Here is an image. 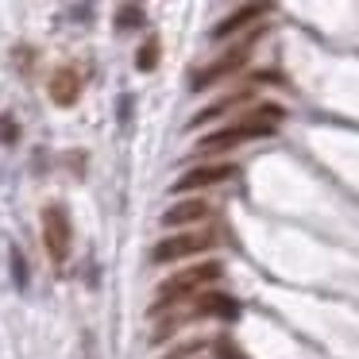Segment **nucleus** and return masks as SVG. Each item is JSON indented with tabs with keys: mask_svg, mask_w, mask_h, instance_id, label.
Returning a JSON list of instances; mask_svg holds the SVG:
<instances>
[{
	"mask_svg": "<svg viewBox=\"0 0 359 359\" xmlns=\"http://www.w3.org/2000/svg\"><path fill=\"white\" fill-rule=\"evenodd\" d=\"M220 274H224V266H220L217 259H209V263H197V266H186V271L170 274V278H166L163 286L155 290V305H151V313H163V309H170V305L186 302V297H197L205 286L220 282Z\"/></svg>",
	"mask_w": 359,
	"mask_h": 359,
	"instance_id": "nucleus-1",
	"label": "nucleus"
},
{
	"mask_svg": "<svg viewBox=\"0 0 359 359\" xmlns=\"http://www.w3.org/2000/svg\"><path fill=\"white\" fill-rule=\"evenodd\" d=\"M271 132H274L271 120H263L259 112H248V116H240L236 124H228V128H220V132L205 135V140L197 143V155H217V151H232V147H240V143L266 140Z\"/></svg>",
	"mask_w": 359,
	"mask_h": 359,
	"instance_id": "nucleus-2",
	"label": "nucleus"
},
{
	"mask_svg": "<svg viewBox=\"0 0 359 359\" xmlns=\"http://www.w3.org/2000/svg\"><path fill=\"white\" fill-rule=\"evenodd\" d=\"M70 243H74V224L70 212L62 205H47L43 209V248L55 263H66L70 259Z\"/></svg>",
	"mask_w": 359,
	"mask_h": 359,
	"instance_id": "nucleus-3",
	"label": "nucleus"
},
{
	"mask_svg": "<svg viewBox=\"0 0 359 359\" xmlns=\"http://www.w3.org/2000/svg\"><path fill=\"white\" fill-rule=\"evenodd\" d=\"M217 243V232H182V236H166L151 248V263H178V259H189V255H201Z\"/></svg>",
	"mask_w": 359,
	"mask_h": 359,
	"instance_id": "nucleus-4",
	"label": "nucleus"
},
{
	"mask_svg": "<svg viewBox=\"0 0 359 359\" xmlns=\"http://www.w3.org/2000/svg\"><path fill=\"white\" fill-rule=\"evenodd\" d=\"M248 55H251V50L240 43V47H232L228 55L212 58L209 66H201V70H194V78H189V89H197V93H201V89L217 86V81H224V78H232V74L240 70L243 62H248Z\"/></svg>",
	"mask_w": 359,
	"mask_h": 359,
	"instance_id": "nucleus-5",
	"label": "nucleus"
},
{
	"mask_svg": "<svg viewBox=\"0 0 359 359\" xmlns=\"http://www.w3.org/2000/svg\"><path fill=\"white\" fill-rule=\"evenodd\" d=\"M236 174V166L228 163H205V166H194L186 170L178 182H174V194H189V189H209V186H220Z\"/></svg>",
	"mask_w": 359,
	"mask_h": 359,
	"instance_id": "nucleus-6",
	"label": "nucleus"
},
{
	"mask_svg": "<svg viewBox=\"0 0 359 359\" xmlns=\"http://www.w3.org/2000/svg\"><path fill=\"white\" fill-rule=\"evenodd\" d=\"M47 93H50V101H55V104L70 109V104L81 97V78H78V70H70V66L55 70V74H50V81H47Z\"/></svg>",
	"mask_w": 359,
	"mask_h": 359,
	"instance_id": "nucleus-7",
	"label": "nucleus"
},
{
	"mask_svg": "<svg viewBox=\"0 0 359 359\" xmlns=\"http://www.w3.org/2000/svg\"><path fill=\"white\" fill-rule=\"evenodd\" d=\"M189 317H224V320H232V317H240V302L228 297V294H197Z\"/></svg>",
	"mask_w": 359,
	"mask_h": 359,
	"instance_id": "nucleus-8",
	"label": "nucleus"
},
{
	"mask_svg": "<svg viewBox=\"0 0 359 359\" xmlns=\"http://www.w3.org/2000/svg\"><path fill=\"white\" fill-rule=\"evenodd\" d=\"M209 217V201L205 197H189V201H178L163 212V224L166 228H182V224H197V220Z\"/></svg>",
	"mask_w": 359,
	"mask_h": 359,
	"instance_id": "nucleus-9",
	"label": "nucleus"
},
{
	"mask_svg": "<svg viewBox=\"0 0 359 359\" xmlns=\"http://www.w3.org/2000/svg\"><path fill=\"white\" fill-rule=\"evenodd\" d=\"M259 16H266V4H243V8H236L224 24L212 27V39H228V35L243 32V27H248L251 20H259Z\"/></svg>",
	"mask_w": 359,
	"mask_h": 359,
	"instance_id": "nucleus-10",
	"label": "nucleus"
},
{
	"mask_svg": "<svg viewBox=\"0 0 359 359\" xmlns=\"http://www.w3.org/2000/svg\"><path fill=\"white\" fill-rule=\"evenodd\" d=\"M248 97H224V101H217V104H209V109H201L194 120H189V128H201V124H209V120H217V116H224L228 109H236V104H243Z\"/></svg>",
	"mask_w": 359,
	"mask_h": 359,
	"instance_id": "nucleus-11",
	"label": "nucleus"
},
{
	"mask_svg": "<svg viewBox=\"0 0 359 359\" xmlns=\"http://www.w3.org/2000/svg\"><path fill=\"white\" fill-rule=\"evenodd\" d=\"M8 263H12V282H16V290H27V282H32V274H27V259L20 248L8 251Z\"/></svg>",
	"mask_w": 359,
	"mask_h": 359,
	"instance_id": "nucleus-12",
	"label": "nucleus"
},
{
	"mask_svg": "<svg viewBox=\"0 0 359 359\" xmlns=\"http://www.w3.org/2000/svg\"><path fill=\"white\" fill-rule=\"evenodd\" d=\"M155 66H158V39H147L140 47V55H135V70L147 74V70H155Z\"/></svg>",
	"mask_w": 359,
	"mask_h": 359,
	"instance_id": "nucleus-13",
	"label": "nucleus"
},
{
	"mask_svg": "<svg viewBox=\"0 0 359 359\" xmlns=\"http://www.w3.org/2000/svg\"><path fill=\"white\" fill-rule=\"evenodd\" d=\"M143 20H147V12H143L140 4H120L116 8V24L120 27H140Z\"/></svg>",
	"mask_w": 359,
	"mask_h": 359,
	"instance_id": "nucleus-14",
	"label": "nucleus"
},
{
	"mask_svg": "<svg viewBox=\"0 0 359 359\" xmlns=\"http://www.w3.org/2000/svg\"><path fill=\"white\" fill-rule=\"evenodd\" d=\"M16 140H20V124L4 112V116H0V143H16Z\"/></svg>",
	"mask_w": 359,
	"mask_h": 359,
	"instance_id": "nucleus-15",
	"label": "nucleus"
},
{
	"mask_svg": "<svg viewBox=\"0 0 359 359\" xmlns=\"http://www.w3.org/2000/svg\"><path fill=\"white\" fill-rule=\"evenodd\" d=\"M132 104H135L132 97H120V124L124 128H128V120H132Z\"/></svg>",
	"mask_w": 359,
	"mask_h": 359,
	"instance_id": "nucleus-16",
	"label": "nucleus"
},
{
	"mask_svg": "<svg viewBox=\"0 0 359 359\" xmlns=\"http://www.w3.org/2000/svg\"><path fill=\"white\" fill-rule=\"evenodd\" d=\"M217 351H220V355H224V359H243V355H240V351H236V348H232V344H228V340H220V344H217Z\"/></svg>",
	"mask_w": 359,
	"mask_h": 359,
	"instance_id": "nucleus-17",
	"label": "nucleus"
}]
</instances>
